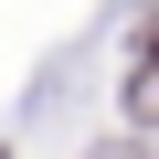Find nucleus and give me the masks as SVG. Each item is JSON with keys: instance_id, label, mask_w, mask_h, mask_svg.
Masks as SVG:
<instances>
[{"instance_id": "f257e3e1", "label": "nucleus", "mask_w": 159, "mask_h": 159, "mask_svg": "<svg viewBox=\"0 0 159 159\" xmlns=\"http://www.w3.org/2000/svg\"><path fill=\"white\" fill-rule=\"evenodd\" d=\"M127 117H138V127H159V53H138V64H127Z\"/></svg>"}, {"instance_id": "f03ea898", "label": "nucleus", "mask_w": 159, "mask_h": 159, "mask_svg": "<svg viewBox=\"0 0 159 159\" xmlns=\"http://www.w3.org/2000/svg\"><path fill=\"white\" fill-rule=\"evenodd\" d=\"M96 159H148V148H138V138H96Z\"/></svg>"}]
</instances>
